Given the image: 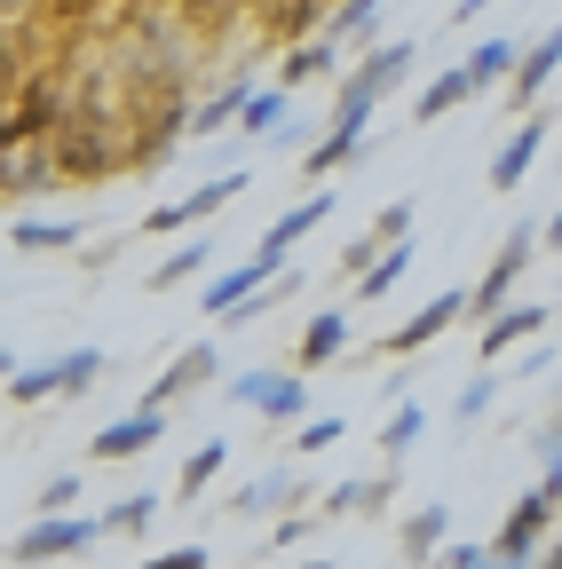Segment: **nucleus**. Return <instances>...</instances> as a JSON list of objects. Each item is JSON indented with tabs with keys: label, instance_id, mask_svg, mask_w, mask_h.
<instances>
[{
	"label": "nucleus",
	"instance_id": "36",
	"mask_svg": "<svg viewBox=\"0 0 562 569\" xmlns=\"http://www.w3.org/2000/svg\"><path fill=\"white\" fill-rule=\"evenodd\" d=\"M246 96H254L246 80H230L223 96H206V103L190 111V134H223V127H238V103H246Z\"/></svg>",
	"mask_w": 562,
	"mask_h": 569
},
{
	"label": "nucleus",
	"instance_id": "14",
	"mask_svg": "<svg viewBox=\"0 0 562 569\" xmlns=\"http://www.w3.org/2000/svg\"><path fill=\"white\" fill-rule=\"evenodd\" d=\"M546 159V111H523L515 134L500 142V159H491V190H523V174Z\"/></svg>",
	"mask_w": 562,
	"mask_h": 569
},
{
	"label": "nucleus",
	"instance_id": "17",
	"mask_svg": "<svg viewBox=\"0 0 562 569\" xmlns=\"http://www.w3.org/2000/svg\"><path fill=\"white\" fill-rule=\"evenodd\" d=\"M341 356H348V317H341V309H317V317L302 325V340L286 348V365H294V372H325V365H341Z\"/></svg>",
	"mask_w": 562,
	"mask_h": 569
},
{
	"label": "nucleus",
	"instance_id": "50",
	"mask_svg": "<svg viewBox=\"0 0 562 569\" xmlns=\"http://www.w3.org/2000/svg\"><path fill=\"white\" fill-rule=\"evenodd\" d=\"M302 569H333V561H302Z\"/></svg>",
	"mask_w": 562,
	"mask_h": 569
},
{
	"label": "nucleus",
	"instance_id": "16",
	"mask_svg": "<svg viewBox=\"0 0 562 569\" xmlns=\"http://www.w3.org/2000/svg\"><path fill=\"white\" fill-rule=\"evenodd\" d=\"M325 213H333V182H317L302 206H286V213H277V222L262 230V246H254V253H262V261H286V253H294V246H302V238L325 222Z\"/></svg>",
	"mask_w": 562,
	"mask_h": 569
},
{
	"label": "nucleus",
	"instance_id": "4",
	"mask_svg": "<svg viewBox=\"0 0 562 569\" xmlns=\"http://www.w3.org/2000/svg\"><path fill=\"white\" fill-rule=\"evenodd\" d=\"M230 403H246V411H262V419H302L309 411V372H294V365H254V372H238L230 380Z\"/></svg>",
	"mask_w": 562,
	"mask_h": 569
},
{
	"label": "nucleus",
	"instance_id": "5",
	"mask_svg": "<svg viewBox=\"0 0 562 569\" xmlns=\"http://www.w3.org/2000/svg\"><path fill=\"white\" fill-rule=\"evenodd\" d=\"M412 56H420V40H373V48L357 56V71L341 80V103H365V111H381V103L404 88Z\"/></svg>",
	"mask_w": 562,
	"mask_h": 569
},
{
	"label": "nucleus",
	"instance_id": "39",
	"mask_svg": "<svg viewBox=\"0 0 562 569\" xmlns=\"http://www.w3.org/2000/svg\"><path fill=\"white\" fill-rule=\"evenodd\" d=\"M531 451H539V467H546V475H539V490L562 507V411H554V419L539 427V436H531Z\"/></svg>",
	"mask_w": 562,
	"mask_h": 569
},
{
	"label": "nucleus",
	"instance_id": "26",
	"mask_svg": "<svg viewBox=\"0 0 562 569\" xmlns=\"http://www.w3.org/2000/svg\"><path fill=\"white\" fill-rule=\"evenodd\" d=\"M9 246L17 253H80L88 246V222H40V213H32V222L9 230Z\"/></svg>",
	"mask_w": 562,
	"mask_h": 569
},
{
	"label": "nucleus",
	"instance_id": "13",
	"mask_svg": "<svg viewBox=\"0 0 562 569\" xmlns=\"http://www.w3.org/2000/svg\"><path fill=\"white\" fill-rule=\"evenodd\" d=\"M396 467H381V475H365V482H333L325 490V522H373V515H388L396 507Z\"/></svg>",
	"mask_w": 562,
	"mask_h": 569
},
{
	"label": "nucleus",
	"instance_id": "21",
	"mask_svg": "<svg viewBox=\"0 0 562 569\" xmlns=\"http://www.w3.org/2000/svg\"><path fill=\"white\" fill-rule=\"evenodd\" d=\"M277 269H286V261H262V253H254V261H238V269H223V277H215V284H206V293H198V309H206V317L223 325V317H230V309H238L246 293H262V284H269Z\"/></svg>",
	"mask_w": 562,
	"mask_h": 569
},
{
	"label": "nucleus",
	"instance_id": "47",
	"mask_svg": "<svg viewBox=\"0 0 562 569\" xmlns=\"http://www.w3.org/2000/svg\"><path fill=\"white\" fill-rule=\"evenodd\" d=\"M483 9H491V0H460V9H452V17H460V24H475Z\"/></svg>",
	"mask_w": 562,
	"mask_h": 569
},
{
	"label": "nucleus",
	"instance_id": "38",
	"mask_svg": "<svg viewBox=\"0 0 562 569\" xmlns=\"http://www.w3.org/2000/svg\"><path fill=\"white\" fill-rule=\"evenodd\" d=\"M0 388H9L24 411H32V403H56V356H48V365H24V356H17V372L0 380Z\"/></svg>",
	"mask_w": 562,
	"mask_h": 569
},
{
	"label": "nucleus",
	"instance_id": "45",
	"mask_svg": "<svg viewBox=\"0 0 562 569\" xmlns=\"http://www.w3.org/2000/svg\"><path fill=\"white\" fill-rule=\"evenodd\" d=\"M539 246H546V253H562V206H554L546 222H539Z\"/></svg>",
	"mask_w": 562,
	"mask_h": 569
},
{
	"label": "nucleus",
	"instance_id": "25",
	"mask_svg": "<svg viewBox=\"0 0 562 569\" xmlns=\"http://www.w3.org/2000/svg\"><path fill=\"white\" fill-rule=\"evenodd\" d=\"M223 467H230V443H223V436H206V443L183 459V475H175V507H198V498H206V482H215Z\"/></svg>",
	"mask_w": 562,
	"mask_h": 569
},
{
	"label": "nucleus",
	"instance_id": "7",
	"mask_svg": "<svg viewBox=\"0 0 562 569\" xmlns=\"http://www.w3.org/2000/svg\"><path fill=\"white\" fill-rule=\"evenodd\" d=\"M215 372H223V348H215V340H198V348L175 356L167 372L144 380V403H151V411H175V403H190L198 388H215Z\"/></svg>",
	"mask_w": 562,
	"mask_h": 569
},
{
	"label": "nucleus",
	"instance_id": "9",
	"mask_svg": "<svg viewBox=\"0 0 562 569\" xmlns=\"http://www.w3.org/2000/svg\"><path fill=\"white\" fill-rule=\"evenodd\" d=\"M554 515H562V507H554V498H546V490L531 482V490L515 498V507H507V522H500V530H491V553H507V561H523V569H531V553L546 546V530H554Z\"/></svg>",
	"mask_w": 562,
	"mask_h": 569
},
{
	"label": "nucleus",
	"instance_id": "12",
	"mask_svg": "<svg viewBox=\"0 0 562 569\" xmlns=\"http://www.w3.org/2000/svg\"><path fill=\"white\" fill-rule=\"evenodd\" d=\"M554 71H562V24H546L539 40H523V56H515V71H507V103H515V111H539V96H546Z\"/></svg>",
	"mask_w": 562,
	"mask_h": 569
},
{
	"label": "nucleus",
	"instance_id": "27",
	"mask_svg": "<svg viewBox=\"0 0 562 569\" xmlns=\"http://www.w3.org/2000/svg\"><path fill=\"white\" fill-rule=\"evenodd\" d=\"M404 269H412V238H396V246H381L365 269H357V301H388L396 284H404Z\"/></svg>",
	"mask_w": 562,
	"mask_h": 569
},
{
	"label": "nucleus",
	"instance_id": "22",
	"mask_svg": "<svg viewBox=\"0 0 562 569\" xmlns=\"http://www.w3.org/2000/svg\"><path fill=\"white\" fill-rule=\"evenodd\" d=\"M444 538H452V515H444V507H436V498H428V507H412V515H404V522H396V553H404V561H412V569H428V561H436V546H444Z\"/></svg>",
	"mask_w": 562,
	"mask_h": 569
},
{
	"label": "nucleus",
	"instance_id": "18",
	"mask_svg": "<svg viewBox=\"0 0 562 569\" xmlns=\"http://www.w3.org/2000/svg\"><path fill=\"white\" fill-rule=\"evenodd\" d=\"M412 222H420V206H412V198H388V206L373 213V230H357V238H348V246H341V269H348V277H357V269H365V261H373L381 246H396V238H412Z\"/></svg>",
	"mask_w": 562,
	"mask_h": 569
},
{
	"label": "nucleus",
	"instance_id": "1",
	"mask_svg": "<svg viewBox=\"0 0 562 569\" xmlns=\"http://www.w3.org/2000/svg\"><path fill=\"white\" fill-rule=\"evenodd\" d=\"M127 111V103H119ZM119 111H80L72 103V119H63V134L48 142L56 151V174L63 182H111V174H135V159H127V134H119Z\"/></svg>",
	"mask_w": 562,
	"mask_h": 569
},
{
	"label": "nucleus",
	"instance_id": "37",
	"mask_svg": "<svg viewBox=\"0 0 562 569\" xmlns=\"http://www.w3.org/2000/svg\"><path fill=\"white\" fill-rule=\"evenodd\" d=\"M491 403H500V372H483V365H475V372L460 380V403H452V419H460V427H483V411H491Z\"/></svg>",
	"mask_w": 562,
	"mask_h": 569
},
{
	"label": "nucleus",
	"instance_id": "6",
	"mask_svg": "<svg viewBox=\"0 0 562 569\" xmlns=\"http://www.w3.org/2000/svg\"><path fill=\"white\" fill-rule=\"evenodd\" d=\"M254 190V167H230V174H206L190 198H175V206H159V213H144V238H167V230H190V222H206V213H223L230 198H246Z\"/></svg>",
	"mask_w": 562,
	"mask_h": 569
},
{
	"label": "nucleus",
	"instance_id": "40",
	"mask_svg": "<svg viewBox=\"0 0 562 569\" xmlns=\"http://www.w3.org/2000/svg\"><path fill=\"white\" fill-rule=\"evenodd\" d=\"M348 436V419H302L294 427V459H317V451H333Z\"/></svg>",
	"mask_w": 562,
	"mask_h": 569
},
{
	"label": "nucleus",
	"instance_id": "20",
	"mask_svg": "<svg viewBox=\"0 0 562 569\" xmlns=\"http://www.w3.org/2000/svg\"><path fill=\"white\" fill-rule=\"evenodd\" d=\"M309 498V482L294 475V467H269L262 482H246L238 498H230V515H246V522H262V515H286V507H302Z\"/></svg>",
	"mask_w": 562,
	"mask_h": 569
},
{
	"label": "nucleus",
	"instance_id": "29",
	"mask_svg": "<svg viewBox=\"0 0 562 569\" xmlns=\"http://www.w3.org/2000/svg\"><path fill=\"white\" fill-rule=\"evenodd\" d=\"M420 436H428V411H420V403L404 396V403L381 419V459H388V467H404V459L420 451Z\"/></svg>",
	"mask_w": 562,
	"mask_h": 569
},
{
	"label": "nucleus",
	"instance_id": "32",
	"mask_svg": "<svg viewBox=\"0 0 562 569\" xmlns=\"http://www.w3.org/2000/svg\"><path fill=\"white\" fill-rule=\"evenodd\" d=\"M381 9H388V0H341V9L325 17V40H357V48H373V24H381Z\"/></svg>",
	"mask_w": 562,
	"mask_h": 569
},
{
	"label": "nucleus",
	"instance_id": "2",
	"mask_svg": "<svg viewBox=\"0 0 562 569\" xmlns=\"http://www.w3.org/2000/svg\"><path fill=\"white\" fill-rule=\"evenodd\" d=\"M103 538V522L96 515H32L17 538H9V569H40V561H72V553H88Z\"/></svg>",
	"mask_w": 562,
	"mask_h": 569
},
{
	"label": "nucleus",
	"instance_id": "30",
	"mask_svg": "<svg viewBox=\"0 0 562 569\" xmlns=\"http://www.w3.org/2000/svg\"><path fill=\"white\" fill-rule=\"evenodd\" d=\"M467 96H475V80H467V71L452 63V71H436V80H428V88H420V103H412V119H420V127H436V119H452V111H460Z\"/></svg>",
	"mask_w": 562,
	"mask_h": 569
},
{
	"label": "nucleus",
	"instance_id": "44",
	"mask_svg": "<svg viewBox=\"0 0 562 569\" xmlns=\"http://www.w3.org/2000/svg\"><path fill=\"white\" fill-rule=\"evenodd\" d=\"M475 561H483V546H452V538H444V546H436V561H428V569H475Z\"/></svg>",
	"mask_w": 562,
	"mask_h": 569
},
{
	"label": "nucleus",
	"instance_id": "31",
	"mask_svg": "<svg viewBox=\"0 0 562 569\" xmlns=\"http://www.w3.org/2000/svg\"><path fill=\"white\" fill-rule=\"evenodd\" d=\"M286 119H294V88H254L238 103V134H277Z\"/></svg>",
	"mask_w": 562,
	"mask_h": 569
},
{
	"label": "nucleus",
	"instance_id": "48",
	"mask_svg": "<svg viewBox=\"0 0 562 569\" xmlns=\"http://www.w3.org/2000/svg\"><path fill=\"white\" fill-rule=\"evenodd\" d=\"M475 569H523V561H507V553H491V546H483V561H475Z\"/></svg>",
	"mask_w": 562,
	"mask_h": 569
},
{
	"label": "nucleus",
	"instance_id": "49",
	"mask_svg": "<svg viewBox=\"0 0 562 569\" xmlns=\"http://www.w3.org/2000/svg\"><path fill=\"white\" fill-rule=\"evenodd\" d=\"M9 372H17V348H0V380H9Z\"/></svg>",
	"mask_w": 562,
	"mask_h": 569
},
{
	"label": "nucleus",
	"instance_id": "15",
	"mask_svg": "<svg viewBox=\"0 0 562 569\" xmlns=\"http://www.w3.org/2000/svg\"><path fill=\"white\" fill-rule=\"evenodd\" d=\"M539 332H546V309H539V301H507V309H491V317L475 325V365H483V356L523 348V340H539Z\"/></svg>",
	"mask_w": 562,
	"mask_h": 569
},
{
	"label": "nucleus",
	"instance_id": "35",
	"mask_svg": "<svg viewBox=\"0 0 562 569\" xmlns=\"http://www.w3.org/2000/svg\"><path fill=\"white\" fill-rule=\"evenodd\" d=\"M151 515H159V490H127L119 507H103L96 522H103V530H119V538H144V530H151Z\"/></svg>",
	"mask_w": 562,
	"mask_h": 569
},
{
	"label": "nucleus",
	"instance_id": "11",
	"mask_svg": "<svg viewBox=\"0 0 562 569\" xmlns=\"http://www.w3.org/2000/svg\"><path fill=\"white\" fill-rule=\"evenodd\" d=\"M159 436H167V411H151V403H135L127 419L96 427V436H88V451H96L103 467H119V459H144V451H159Z\"/></svg>",
	"mask_w": 562,
	"mask_h": 569
},
{
	"label": "nucleus",
	"instance_id": "8",
	"mask_svg": "<svg viewBox=\"0 0 562 569\" xmlns=\"http://www.w3.org/2000/svg\"><path fill=\"white\" fill-rule=\"evenodd\" d=\"M467 317V284H452V293H428V301H420L388 340H373V356H412V348H428V340H444L452 325Z\"/></svg>",
	"mask_w": 562,
	"mask_h": 569
},
{
	"label": "nucleus",
	"instance_id": "19",
	"mask_svg": "<svg viewBox=\"0 0 562 569\" xmlns=\"http://www.w3.org/2000/svg\"><path fill=\"white\" fill-rule=\"evenodd\" d=\"M48 182H63L48 142H9V151H0V198H40Z\"/></svg>",
	"mask_w": 562,
	"mask_h": 569
},
{
	"label": "nucleus",
	"instance_id": "24",
	"mask_svg": "<svg viewBox=\"0 0 562 569\" xmlns=\"http://www.w3.org/2000/svg\"><path fill=\"white\" fill-rule=\"evenodd\" d=\"M333 71H341V40H302V48L277 56V88H317Z\"/></svg>",
	"mask_w": 562,
	"mask_h": 569
},
{
	"label": "nucleus",
	"instance_id": "41",
	"mask_svg": "<svg viewBox=\"0 0 562 569\" xmlns=\"http://www.w3.org/2000/svg\"><path fill=\"white\" fill-rule=\"evenodd\" d=\"M135 569H215V553L206 546H167V553H144Z\"/></svg>",
	"mask_w": 562,
	"mask_h": 569
},
{
	"label": "nucleus",
	"instance_id": "23",
	"mask_svg": "<svg viewBox=\"0 0 562 569\" xmlns=\"http://www.w3.org/2000/svg\"><path fill=\"white\" fill-rule=\"evenodd\" d=\"M365 134H373V127H325L309 151H302V174H309V182H333L348 159H365Z\"/></svg>",
	"mask_w": 562,
	"mask_h": 569
},
{
	"label": "nucleus",
	"instance_id": "3",
	"mask_svg": "<svg viewBox=\"0 0 562 569\" xmlns=\"http://www.w3.org/2000/svg\"><path fill=\"white\" fill-rule=\"evenodd\" d=\"M531 261H539V222H515V230H507V246H500V253H491V269H483V284H467V317H460V325H483L491 309H507Z\"/></svg>",
	"mask_w": 562,
	"mask_h": 569
},
{
	"label": "nucleus",
	"instance_id": "28",
	"mask_svg": "<svg viewBox=\"0 0 562 569\" xmlns=\"http://www.w3.org/2000/svg\"><path fill=\"white\" fill-rule=\"evenodd\" d=\"M515 56H523V40H475L460 71L475 80V96H491V88H507V71H515Z\"/></svg>",
	"mask_w": 562,
	"mask_h": 569
},
{
	"label": "nucleus",
	"instance_id": "10",
	"mask_svg": "<svg viewBox=\"0 0 562 569\" xmlns=\"http://www.w3.org/2000/svg\"><path fill=\"white\" fill-rule=\"evenodd\" d=\"M63 119H72V96H63L56 80H24L17 88V111H9V134L17 142H56Z\"/></svg>",
	"mask_w": 562,
	"mask_h": 569
},
{
	"label": "nucleus",
	"instance_id": "42",
	"mask_svg": "<svg viewBox=\"0 0 562 569\" xmlns=\"http://www.w3.org/2000/svg\"><path fill=\"white\" fill-rule=\"evenodd\" d=\"M309 538H317V515H302V507H286L269 530V546H309Z\"/></svg>",
	"mask_w": 562,
	"mask_h": 569
},
{
	"label": "nucleus",
	"instance_id": "51",
	"mask_svg": "<svg viewBox=\"0 0 562 569\" xmlns=\"http://www.w3.org/2000/svg\"><path fill=\"white\" fill-rule=\"evenodd\" d=\"M0 301H9V293H0Z\"/></svg>",
	"mask_w": 562,
	"mask_h": 569
},
{
	"label": "nucleus",
	"instance_id": "33",
	"mask_svg": "<svg viewBox=\"0 0 562 569\" xmlns=\"http://www.w3.org/2000/svg\"><path fill=\"white\" fill-rule=\"evenodd\" d=\"M206 261H215V238H190V246H175V253L151 269V293H175V284H190Z\"/></svg>",
	"mask_w": 562,
	"mask_h": 569
},
{
	"label": "nucleus",
	"instance_id": "43",
	"mask_svg": "<svg viewBox=\"0 0 562 569\" xmlns=\"http://www.w3.org/2000/svg\"><path fill=\"white\" fill-rule=\"evenodd\" d=\"M80 507V475H48V490H40V515H72Z\"/></svg>",
	"mask_w": 562,
	"mask_h": 569
},
{
	"label": "nucleus",
	"instance_id": "46",
	"mask_svg": "<svg viewBox=\"0 0 562 569\" xmlns=\"http://www.w3.org/2000/svg\"><path fill=\"white\" fill-rule=\"evenodd\" d=\"M531 569H562V538H546V546L531 553Z\"/></svg>",
	"mask_w": 562,
	"mask_h": 569
},
{
	"label": "nucleus",
	"instance_id": "34",
	"mask_svg": "<svg viewBox=\"0 0 562 569\" xmlns=\"http://www.w3.org/2000/svg\"><path fill=\"white\" fill-rule=\"evenodd\" d=\"M103 380V348H63L56 356V396H88Z\"/></svg>",
	"mask_w": 562,
	"mask_h": 569
}]
</instances>
